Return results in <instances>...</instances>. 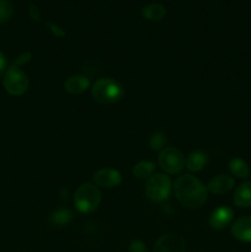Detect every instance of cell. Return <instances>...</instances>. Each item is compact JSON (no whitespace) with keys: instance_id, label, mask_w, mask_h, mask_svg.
<instances>
[{"instance_id":"4fadbf2b","label":"cell","mask_w":251,"mask_h":252,"mask_svg":"<svg viewBox=\"0 0 251 252\" xmlns=\"http://www.w3.org/2000/svg\"><path fill=\"white\" fill-rule=\"evenodd\" d=\"M233 202L239 208L251 207V181L243 182L236 187L235 192H234Z\"/></svg>"},{"instance_id":"8fae6325","label":"cell","mask_w":251,"mask_h":252,"mask_svg":"<svg viewBox=\"0 0 251 252\" xmlns=\"http://www.w3.org/2000/svg\"><path fill=\"white\" fill-rule=\"evenodd\" d=\"M235 186V180L229 175H217L209 180L207 189L213 194H226Z\"/></svg>"},{"instance_id":"5b68a950","label":"cell","mask_w":251,"mask_h":252,"mask_svg":"<svg viewBox=\"0 0 251 252\" xmlns=\"http://www.w3.org/2000/svg\"><path fill=\"white\" fill-rule=\"evenodd\" d=\"M2 85L5 91L11 96H22L29 89V78L20 66L12 64L2 76Z\"/></svg>"},{"instance_id":"ac0fdd59","label":"cell","mask_w":251,"mask_h":252,"mask_svg":"<svg viewBox=\"0 0 251 252\" xmlns=\"http://www.w3.org/2000/svg\"><path fill=\"white\" fill-rule=\"evenodd\" d=\"M229 170L231 174L239 179H246L250 175V169L245 160L240 159V158H233L229 161Z\"/></svg>"},{"instance_id":"7a4b0ae2","label":"cell","mask_w":251,"mask_h":252,"mask_svg":"<svg viewBox=\"0 0 251 252\" xmlns=\"http://www.w3.org/2000/svg\"><path fill=\"white\" fill-rule=\"evenodd\" d=\"M125 95V89L112 78H101L91 88L94 101L103 106L115 105Z\"/></svg>"},{"instance_id":"7402d4cb","label":"cell","mask_w":251,"mask_h":252,"mask_svg":"<svg viewBox=\"0 0 251 252\" xmlns=\"http://www.w3.org/2000/svg\"><path fill=\"white\" fill-rule=\"evenodd\" d=\"M47 27H48L49 31L52 32V34H53L54 37H57V38H63V37H65V31H64L62 27H59L58 25L53 24V22H48V24H47Z\"/></svg>"},{"instance_id":"277c9868","label":"cell","mask_w":251,"mask_h":252,"mask_svg":"<svg viewBox=\"0 0 251 252\" xmlns=\"http://www.w3.org/2000/svg\"><path fill=\"white\" fill-rule=\"evenodd\" d=\"M172 191V182L166 174H154L145 184V194L155 203L166 201Z\"/></svg>"},{"instance_id":"603a6c76","label":"cell","mask_w":251,"mask_h":252,"mask_svg":"<svg viewBox=\"0 0 251 252\" xmlns=\"http://www.w3.org/2000/svg\"><path fill=\"white\" fill-rule=\"evenodd\" d=\"M31 59H32L31 52H24V53H21L20 56H17V58L15 59V62L12 64L16 66H21V65H24V64L31 62Z\"/></svg>"},{"instance_id":"30bf717a","label":"cell","mask_w":251,"mask_h":252,"mask_svg":"<svg viewBox=\"0 0 251 252\" xmlns=\"http://www.w3.org/2000/svg\"><path fill=\"white\" fill-rule=\"evenodd\" d=\"M231 235L240 243H251V217H240L231 224Z\"/></svg>"},{"instance_id":"3957f363","label":"cell","mask_w":251,"mask_h":252,"mask_svg":"<svg viewBox=\"0 0 251 252\" xmlns=\"http://www.w3.org/2000/svg\"><path fill=\"white\" fill-rule=\"evenodd\" d=\"M101 203V191L93 182L80 185L74 194V204L79 213L90 214L98 208Z\"/></svg>"},{"instance_id":"5bb4252c","label":"cell","mask_w":251,"mask_h":252,"mask_svg":"<svg viewBox=\"0 0 251 252\" xmlns=\"http://www.w3.org/2000/svg\"><path fill=\"white\" fill-rule=\"evenodd\" d=\"M208 164V155L202 150H194L188 154L186 159V167L189 172H199Z\"/></svg>"},{"instance_id":"6da1fadb","label":"cell","mask_w":251,"mask_h":252,"mask_svg":"<svg viewBox=\"0 0 251 252\" xmlns=\"http://www.w3.org/2000/svg\"><path fill=\"white\" fill-rule=\"evenodd\" d=\"M172 189L176 199L185 208H199L207 201V186L191 174L180 175L172 184Z\"/></svg>"},{"instance_id":"9c48e42d","label":"cell","mask_w":251,"mask_h":252,"mask_svg":"<svg viewBox=\"0 0 251 252\" xmlns=\"http://www.w3.org/2000/svg\"><path fill=\"white\" fill-rule=\"evenodd\" d=\"M234 219V211L230 207L220 206L212 211L209 216L208 224L213 230H223L226 226L230 225Z\"/></svg>"},{"instance_id":"44dd1931","label":"cell","mask_w":251,"mask_h":252,"mask_svg":"<svg viewBox=\"0 0 251 252\" xmlns=\"http://www.w3.org/2000/svg\"><path fill=\"white\" fill-rule=\"evenodd\" d=\"M128 252H149V250L142 240H132L128 246Z\"/></svg>"},{"instance_id":"ffe728a7","label":"cell","mask_w":251,"mask_h":252,"mask_svg":"<svg viewBox=\"0 0 251 252\" xmlns=\"http://www.w3.org/2000/svg\"><path fill=\"white\" fill-rule=\"evenodd\" d=\"M14 12V5L10 0H0V25L9 21Z\"/></svg>"},{"instance_id":"8992f818","label":"cell","mask_w":251,"mask_h":252,"mask_svg":"<svg viewBox=\"0 0 251 252\" xmlns=\"http://www.w3.org/2000/svg\"><path fill=\"white\" fill-rule=\"evenodd\" d=\"M157 162H159V166L161 167L162 171L169 175L180 174L185 169V165H186L184 154L177 148L172 147L164 148L159 153Z\"/></svg>"},{"instance_id":"e0dca14e","label":"cell","mask_w":251,"mask_h":252,"mask_svg":"<svg viewBox=\"0 0 251 252\" xmlns=\"http://www.w3.org/2000/svg\"><path fill=\"white\" fill-rule=\"evenodd\" d=\"M165 15H166V9L157 2H153L142 9V16L149 21H160L164 19Z\"/></svg>"},{"instance_id":"ba28073f","label":"cell","mask_w":251,"mask_h":252,"mask_svg":"<svg viewBox=\"0 0 251 252\" xmlns=\"http://www.w3.org/2000/svg\"><path fill=\"white\" fill-rule=\"evenodd\" d=\"M93 181L97 187L113 189L122 184V175L118 170L112 169V167H103L94 172Z\"/></svg>"},{"instance_id":"7c38bea8","label":"cell","mask_w":251,"mask_h":252,"mask_svg":"<svg viewBox=\"0 0 251 252\" xmlns=\"http://www.w3.org/2000/svg\"><path fill=\"white\" fill-rule=\"evenodd\" d=\"M89 88H90V79L80 74L69 76L64 83V90L71 95H80Z\"/></svg>"},{"instance_id":"cb8c5ba5","label":"cell","mask_w":251,"mask_h":252,"mask_svg":"<svg viewBox=\"0 0 251 252\" xmlns=\"http://www.w3.org/2000/svg\"><path fill=\"white\" fill-rule=\"evenodd\" d=\"M29 14H30V17H31L34 22L41 21V14H39L38 7H37L34 4L29 5Z\"/></svg>"},{"instance_id":"d4e9b609","label":"cell","mask_w":251,"mask_h":252,"mask_svg":"<svg viewBox=\"0 0 251 252\" xmlns=\"http://www.w3.org/2000/svg\"><path fill=\"white\" fill-rule=\"evenodd\" d=\"M6 66H7L6 58H5V56L2 52H0V78H1V76H4L5 71H6Z\"/></svg>"},{"instance_id":"d6986e66","label":"cell","mask_w":251,"mask_h":252,"mask_svg":"<svg viewBox=\"0 0 251 252\" xmlns=\"http://www.w3.org/2000/svg\"><path fill=\"white\" fill-rule=\"evenodd\" d=\"M167 142V137L164 132H157L153 133L152 137L149 139V145H150V149L154 150V152H161L162 149L165 148V144Z\"/></svg>"},{"instance_id":"2e32d148","label":"cell","mask_w":251,"mask_h":252,"mask_svg":"<svg viewBox=\"0 0 251 252\" xmlns=\"http://www.w3.org/2000/svg\"><path fill=\"white\" fill-rule=\"evenodd\" d=\"M73 212L68 208H58L56 211L52 212L51 217H49V220L53 224L54 226H58V228H63V226L69 225L73 220Z\"/></svg>"},{"instance_id":"9a60e30c","label":"cell","mask_w":251,"mask_h":252,"mask_svg":"<svg viewBox=\"0 0 251 252\" xmlns=\"http://www.w3.org/2000/svg\"><path fill=\"white\" fill-rule=\"evenodd\" d=\"M133 176L139 180H148L155 174V164L150 160H142L133 166Z\"/></svg>"},{"instance_id":"52a82bcc","label":"cell","mask_w":251,"mask_h":252,"mask_svg":"<svg viewBox=\"0 0 251 252\" xmlns=\"http://www.w3.org/2000/svg\"><path fill=\"white\" fill-rule=\"evenodd\" d=\"M153 252H186V241L179 234H165L155 241Z\"/></svg>"}]
</instances>
